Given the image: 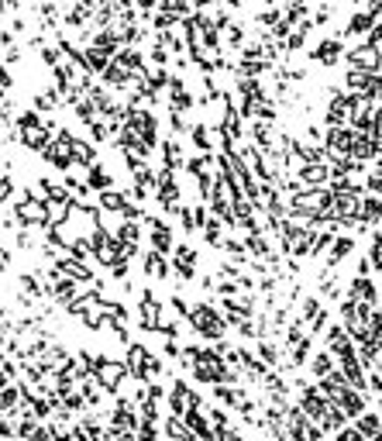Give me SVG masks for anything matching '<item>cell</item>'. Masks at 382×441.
Returning <instances> with one entry per match:
<instances>
[{
    "label": "cell",
    "mask_w": 382,
    "mask_h": 441,
    "mask_svg": "<svg viewBox=\"0 0 382 441\" xmlns=\"http://www.w3.org/2000/svg\"><path fill=\"white\" fill-rule=\"evenodd\" d=\"M331 348L338 352V359L341 365H344V372L341 376H348L351 383H355V390H365V376L358 372V362H355V352H351V341H348V334L341 331V327H331Z\"/></svg>",
    "instance_id": "6da1fadb"
},
{
    "label": "cell",
    "mask_w": 382,
    "mask_h": 441,
    "mask_svg": "<svg viewBox=\"0 0 382 441\" xmlns=\"http://www.w3.org/2000/svg\"><path fill=\"white\" fill-rule=\"evenodd\" d=\"M186 355L193 359V369H197V376H200V379H207V383H220V379H227V369L220 365V359H217L213 352H204V348H186Z\"/></svg>",
    "instance_id": "7a4b0ae2"
},
{
    "label": "cell",
    "mask_w": 382,
    "mask_h": 441,
    "mask_svg": "<svg viewBox=\"0 0 382 441\" xmlns=\"http://www.w3.org/2000/svg\"><path fill=\"white\" fill-rule=\"evenodd\" d=\"M127 124L134 128L131 135H134L145 149H152V145H155V118H152L148 111H131V114H127Z\"/></svg>",
    "instance_id": "3957f363"
},
{
    "label": "cell",
    "mask_w": 382,
    "mask_h": 441,
    "mask_svg": "<svg viewBox=\"0 0 382 441\" xmlns=\"http://www.w3.org/2000/svg\"><path fill=\"white\" fill-rule=\"evenodd\" d=\"M86 365L97 372V379L107 386V390H118V383H121V376H125V369L121 365H114V362H107V359H93L90 362V355H83Z\"/></svg>",
    "instance_id": "277c9868"
},
{
    "label": "cell",
    "mask_w": 382,
    "mask_h": 441,
    "mask_svg": "<svg viewBox=\"0 0 382 441\" xmlns=\"http://www.w3.org/2000/svg\"><path fill=\"white\" fill-rule=\"evenodd\" d=\"M127 369L134 372V376H145V372H159V362L155 355L145 348V345H131V352H127Z\"/></svg>",
    "instance_id": "5b68a950"
},
{
    "label": "cell",
    "mask_w": 382,
    "mask_h": 441,
    "mask_svg": "<svg viewBox=\"0 0 382 441\" xmlns=\"http://www.w3.org/2000/svg\"><path fill=\"white\" fill-rule=\"evenodd\" d=\"M193 324H197L200 334H207V338H220V334H224V321L213 314L211 307H197V311H193Z\"/></svg>",
    "instance_id": "8992f818"
},
{
    "label": "cell",
    "mask_w": 382,
    "mask_h": 441,
    "mask_svg": "<svg viewBox=\"0 0 382 441\" xmlns=\"http://www.w3.org/2000/svg\"><path fill=\"white\" fill-rule=\"evenodd\" d=\"M197 407H200V397H197L186 383H172V410H176V414L186 417V414L197 410Z\"/></svg>",
    "instance_id": "52a82bcc"
},
{
    "label": "cell",
    "mask_w": 382,
    "mask_h": 441,
    "mask_svg": "<svg viewBox=\"0 0 382 441\" xmlns=\"http://www.w3.org/2000/svg\"><path fill=\"white\" fill-rule=\"evenodd\" d=\"M172 266L179 269V276H183V280H190V276L197 273V252H193L190 245L172 248Z\"/></svg>",
    "instance_id": "ba28073f"
},
{
    "label": "cell",
    "mask_w": 382,
    "mask_h": 441,
    "mask_svg": "<svg viewBox=\"0 0 382 441\" xmlns=\"http://www.w3.org/2000/svg\"><path fill=\"white\" fill-rule=\"evenodd\" d=\"M17 214H21L28 224H42V221H48V210H45V203L35 201V197H24V201L17 203Z\"/></svg>",
    "instance_id": "9c48e42d"
},
{
    "label": "cell",
    "mask_w": 382,
    "mask_h": 441,
    "mask_svg": "<svg viewBox=\"0 0 382 441\" xmlns=\"http://www.w3.org/2000/svg\"><path fill=\"white\" fill-rule=\"evenodd\" d=\"M348 83H351L355 90H365L369 97H376V73H365V69H351Z\"/></svg>",
    "instance_id": "30bf717a"
},
{
    "label": "cell",
    "mask_w": 382,
    "mask_h": 441,
    "mask_svg": "<svg viewBox=\"0 0 382 441\" xmlns=\"http://www.w3.org/2000/svg\"><path fill=\"white\" fill-rule=\"evenodd\" d=\"M100 201H104V207H111V210H121V214H127V217H134V214H138V210H134V207L125 201V194L104 190V197H100Z\"/></svg>",
    "instance_id": "8fae6325"
},
{
    "label": "cell",
    "mask_w": 382,
    "mask_h": 441,
    "mask_svg": "<svg viewBox=\"0 0 382 441\" xmlns=\"http://www.w3.org/2000/svg\"><path fill=\"white\" fill-rule=\"evenodd\" d=\"M358 435H362V441H379V417L376 414H362L358 417Z\"/></svg>",
    "instance_id": "7c38bea8"
},
{
    "label": "cell",
    "mask_w": 382,
    "mask_h": 441,
    "mask_svg": "<svg viewBox=\"0 0 382 441\" xmlns=\"http://www.w3.org/2000/svg\"><path fill=\"white\" fill-rule=\"evenodd\" d=\"M152 241H155V252H172V235L162 221H152Z\"/></svg>",
    "instance_id": "4fadbf2b"
},
{
    "label": "cell",
    "mask_w": 382,
    "mask_h": 441,
    "mask_svg": "<svg viewBox=\"0 0 382 441\" xmlns=\"http://www.w3.org/2000/svg\"><path fill=\"white\" fill-rule=\"evenodd\" d=\"M141 318H145L148 327H155V324H159V304H155V297H152V293H145V297H141Z\"/></svg>",
    "instance_id": "5bb4252c"
},
{
    "label": "cell",
    "mask_w": 382,
    "mask_h": 441,
    "mask_svg": "<svg viewBox=\"0 0 382 441\" xmlns=\"http://www.w3.org/2000/svg\"><path fill=\"white\" fill-rule=\"evenodd\" d=\"M186 424L193 428V435H200V438H204V441L211 438V428H207V421H204V414H200V407L186 414Z\"/></svg>",
    "instance_id": "9a60e30c"
},
{
    "label": "cell",
    "mask_w": 382,
    "mask_h": 441,
    "mask_svg": "<svg viewBox=\"0 0 382 441\" xmlns=\"http://www.w3.org/2000/svg\"><path fill=\"white\" fill-rule=\"evenodd\" d=\"M159 201L166 203V207H176V201H179V190H176V183L169 179V172H162V186H159Z\"/></svg>",
    "instance_id": "2e32d148"
},
{
    "label": "cell",
    "mask_w": 382,
    "mask_h": 441,
    "mask_svg": "<svg viewBox=\"0 0 382 441\" xmlns=\"http://www.w3.org/2000/svg\"><path fill=\"white\" fill-rule=\"evenodd\" d=\"M351 142H355L351 131H344V128H334V131H331V149H338V152H351Z\"/></svg>",
    "instance_id": "e0dca14e"
},
{
    "label": "cell",
    "mask_w": 382,
    "mask_h": 441,
    "mask_svg": "<svg viewBox=\"0 0 382 441\" xmlns=\"http://www.w3.org/2000/svg\"><path fill=\"white\" fill-rule=\"evenodd\" d=\"M341 52V41L327 39L324 45H317V52H313V59H320V62H334V55Z\"/></svg>",
    "instance_id": "ac0fdd59"
},
{
    "label": "cell",
    "mask_w": 382,
    "mask_h": 441,
    "mask_svg": "<svg viewBox=\"0 0 382 441\" xmlns=\"http://www.w3.org/2000/svg\"><path fill=\"white\" fill-rule=\"evenodd\" d=\"M118 62L127 66V69H141V55H138L134 48H121V52H118Z\"/></svg>",
    "instance_id": "d6986e66"
},
{
    "label": "cell",
    "mask_w": 382,
    "mask_h": 441,
    "mask_svg": "<svg viewBox=\"0 0 382 441\" xmlns=\"http://www.w3.org/2000/svg\"><path fill=\"white\" fill-rule=\"evenodd\" d=\"M145 266H148V269H152V273H155V276H166V273H169V269H166V262H162V255H159V252H148V255H145Z\"/></svg>",
    "instance_id": "ffe728a7"
},
{
    "label": "cell",
    "mask_w": 382,
    "mask_h": 441,
    "mask_svg": "<svg viewBox=\"0 0 382 441\" xmlns=\"http://www.w3.org/2000/svg\"><path fill=\"white\" fill-rule=\"evenodd\" d=\"M21 435H24V438H35V441H48V431L38 428V424H31V421H24V424H21Z\"/></svg>",
    "instance_id": "44dd1931"
},
{
    "label": "cell",
    "mask_w": 382,
    "mask_h": 441,
    "mask_svg": "<svg viewBox=\"0 0 382 441\" xmlns=\"http://www.w3.org/2000/svg\"><path fill=\"white\" fill-rule=\"evenodd\" d=\"M348 107H351V104H348V97H338V100L331 104V121H334V124L344 121V118H348Z\"/></svg>",
    "instance_id": "7402d4cb"
},
{
    "label": "cell",
    "mask_w": 382,
    "mask_h": 441,
    "mask_svg": "<svg viewBox=\"0 0 382 441\" xmlns=\"http://www.w3.org/2000/svg\"><path fill=\"white\" fill-rule=\"evenodd\" d=\"M190 135H193V145H197V149H211V138H207V128H204V124H197Z\"/></svg>",
    "instance_id": "603a6c76"
},
{
    "label": "cell",
    "mask_w": 382,
    "mask_h": 441,
    "mask_svg": "<svg viewBox=\"0 0 382 441\" xmlns=\"http://www.w3.org/2000/svg\"><path fill=\"white\" fill-rule=\"evenodd\" d=\"M313 372H317L320 379L331 376V372H334V369H331V355H317V359H313Z\"/></svg>",
    "instance_id": "cb8c5ba5"
},
{
    "label": "cell",
    "mask_w": 382,
    "mask_h": 441,
    "mask_svg": "<svg viewBox=\"0 0 382 441\" xmlns=\"http://www.w3.org/2000/svg\"><path fill=\"white\" fill-rule=\"evenodd\" d=\"M114 424H118V428H125V435H127V428L134 424V417H131V410H127V407L114 410Z\"/></svg>",
    "instance_id": "d4e9b609"
},
{
    "label": "cell",
    "mask_w": 382,
    "mask_h": 441,
    "mask_svg": "<svg viewBox=\"0 0 382 441\" xmlns=\"http://www.w3.org/2000/svg\"><path fill=\"white\" fill-rule=\"evenodd\" d=\"M348 248H351V241H348V238H338V241H334V248H331V262L344 259V255H348Z\"/></svg>",
    "instance_id": "484cf974"
},
{
    "label": "cell",
    "mask_w": 382,
    "mask_h": 441,
    "mask_svg": "<svg viewBox=\"0 0 382 441\" xmlns=\"http://www.w3.org/2000/svg\"><path fill=\"white\" fill-rule=\"evenodd\" d=\"M107 80L114 83V86H125L127 73H125V69H121V66H107Z\"/></svg>",
    "instance_id": "4316f807"
},
{
    "label": "cell",
    "mask_w": 382,
    "mask_h": 441,
    "mask_svg": "<svg viewBox=\"0 0 382 441\" xmlns=\"http://www.w3.org/2000/svg\"><path fill=\"white\" fill-rule=\"evenodd\" d=\"M90 186H107V172H104L100 165L90 169Z\"/></svg>",
    "instance_id": "83f0119b"
},
{
    "label": "cell",
    "mask_w": 382,
    "mask_h": 441,
    "mask_svg": "<svg viewBox=\"0 0 382 441\" xmlns=\"http://www.w3.org/2000/svg\"><path fill=\"white\" fill-rule=\"evenodd\" d=\"M162 152H166L169 169H172V165H179V145H176V142H166V149H162Z\"/></svg>",
    "instance_id": "f1b7e54d"
},
{
    "label": "cell",
    "mask_w": 382,
    "mask_h": 441,
    "mask_svg": "<svg viewBox=\"0 0 382 441\" xmlns=\"http://www.w3.org/2000/svg\"><path fill=\"white\" fill-rule=\"evenodd\" d=\"M303 179H313V183H320V179H324V169H320V165H303Z\"/></svg>",
    "instance_id": "f546056e"
},
{
    "label": "cell",
    "mask_w": 382,
    "mask_h": 441,
    "mask_svg": "<svg viewBox=\"0 0 382 441\" xmlns=\"http://www.w3.org/2000/svg\"><path fill=\"white\" fill-rule=\"evenodd\" d=\"M369 25H372V18H362V14H358V18L351 21V32H365Z\"/></svg>",
    "instance_id": "4dcf8cb0"
},
{
    "label": "cell",
    "mask_w": 382,
    "mask_h": 441,
    "mask_svg": "<svg viewBox=\"0 0 382 441\" xmlns=\"http://www.w3.org/2000/svg\"><path fill=\"white\" fill-rule=\"evenodd\" d=\"M0 403H17V390H0Z\"/></svg>",
    "instance_id": "1f68e13d"
},
{
    "label": "cell",
    "mask_w": 382,
    "mask_h": 441,
    "mask_svg": "<svg viewBox=\"0 0 382 441\" xmlns=\"http://www.w3.org/2000/svg\"><path fill=\"white\" fill-rule=\"evenodd\" d=\"M10 190H14V183H10V179H0V203L10 197Z\"/></svg>",
    "instance_id": "d6a6232c"
},
{
    "label": "cell",
    "mask_w": 382,
    "mask_h": 441,
    "mask_svg": "<svg viewBox=\"0 0 382 441\" xmlns=\"http://www.w3.org/2000/svg\"><path fill=\"white\" fill-rule=\"evenodd\" d=\"M338 441H362V435H358V431H348V428H344V431L338 435Z\"/></svg>",
    "instance_id": "836d02e7"
},
{
    "label": "cell",
    "mask_w": 382,
    "mask_h": 441,
    "mask_svg": "<svg viewBox=\"0 0 382 441\" xmlns=\"http://www.w3.org/2000/svg\"><path fill=\"white\" fill-rule=\"evenodd\" d=\"M141 441H155V431H152V424H141Z\"/></svg>",
    "instance_id": "e575fe53"
},
{
    "label": "cell",
    "mask_w": 382,
    "mask_h": 441,
    "mask_svg": "<svg viewBox=\"0 0 382 441\" xmlns=\"http://www.w3.org/2000/svg\"><path fill=\"white\" fill-rule=\"evenodd\" d=\"M118 441H134V438H131V435H121V438H118Z\"/></svg>",
    "instance_id": "d590c367"
}]
</instances>
